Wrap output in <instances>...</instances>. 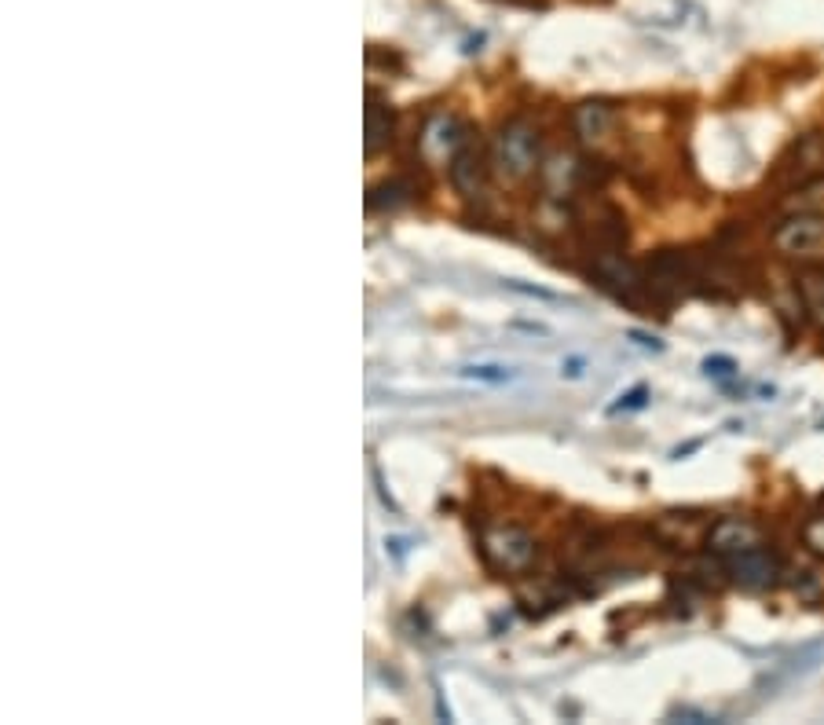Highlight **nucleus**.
Listing matches in <instances>:
<instances>
[{"label":"nucleus","instance_id":"f257e3e1","mask_svg":"<svg viewBox=\"0 0 824 725\" xmlns=\"http://www.w3.org/2000/svg\"><path fill=\"white\" fill-rule=\"evenodd\" d=\"M543 143L539 132L524 121H509L495 140V166L506 172V177H528L539 166Z\"/></svg>","mask_w":824,"mask_h":725},{"label":"nucleus","instance_id":"f03ea898","mask_svg":"<svg viewBox=\"0 0 824 725\" xmlns=\"http://www.w3.org/2000/svg\"><path fill=\"white\" fill-rule=\"evenodd\" d=\"M480 554L495 572H524L535 557V543L528 532L517 528V524H506V528H495L484 535Z\"/></svg>","mask_w":824,"mask_h":725},{"label":"nucleus","instance_id":"7ed1b4c3","mask_svg":"<svg viewBox=\"0 0 824 725\" xmlns=\"http://www.w3.org/2000/svg\"><path fill=\"white\" fill-rule=\"evenodd\" d=\"M773 246L777 254L792 257V260H810L824 249V217L817 212H798V217H788L773 231Z\"/></svg>","mask_w":824,"mask_h":725},{"label":"nucleus","instance_id":"20e7f679","mask_svg":"<svg viewBox=\"0 0 824 725\" xmlns=\"http://www.w3.org/2000/svg\"><path fill=\"white\" fill-rule=\"evenodd\" d=\"M722 568H726L729 579L741 583L744 590H770V586H777L781 579V557L773 554L770 546H752V549H744V554L726 557Z\"/></svg>","mask_w":824,"mask_h":725},{"label":"nucleus","instance_id":"39448f33","mask_svg":"<svg viewBox=\"0 0 824 725\" xmlns=\"http://www.w3.org/2000/svg\"><path fill=\"white\" fill-rule=\"evenodd\" d=\"M704 546L711 549V557L726 560L752 546H763V532H758V524L744 520V517H718V520H711Z\"/></svg>","mask_w":824,"mask_h":725},{"label":"nucleus","instance_id":"423d86ee","mask_svg":"<svg viewBox=\"0 0 824 725\" xmlns=\"http://www.w3.org/2000/svg\"><path fill=\"white\" fill-rule=\"evenodd\" d=\"M451 183L458 195L466 198H477L484 195V183H488V161H484V155L477 151L473 143H461L458 151L451 155Z\"/></svg>","mask_w":824,"mask_h":725},{"label":"nucleus","instance_id":"0eeeda50","mask_svg":"<svg viewBox=\"0 0 824 725\" xmlns=\"http://www.w3.org/2000/svg\"><path fill=\"white\" fill-rule=\"evenodd\" d=\"M795 294L806 319L824 330V265H803L795 271Z\"/></svg>","mask_w":824,"mask_h":725},{"label":"nucleus","instance_id":"6e6552de","mask_svg":"<svg viewBox=\"0 0 824 725\" xmlns=\"http://www.w3.org/2000/svg\"><path fill=\"white\" fill-rule=\"evenodd\" d=\"M393 129H396L393 107H385V99L370 89L367 92V158H374L381 147L393 143Z\"/></svg>","mask_w":824,"mask_h":725},{"label":"nucleus","instance_id":"1a4fd4ad","mask_svg":"<svg viewBox=\"0 0 824 725\" xmlns=\"http://www.w3.org/2000/svg\"><path fill=\"white\" fill-rule=\"evenodd\" d=\"M576 132L586 143H602L612 132V107L608 103H583L576 110Z\"/></svg>","mask_w":824,"mask_h":725},{"label":"nucleus","instance_id":"9d476101","mask_svg":"<svg viewBox=\"0 0 824 725\" xmlns=\"http://www.w3.org/2000/svg\"><path fill=\"white\" fill-rule=\"evenodd\" d=\"M410 187L407 180H385V183H378L370 191V198H367V209H381V206H389V209H396V206H404V202H410Z\"/></svg>","mask_w":824,"mask_h":725},{"label":"nucleus","instance_id":"9b49d317","mask_svg":"<svg viewBox=\"0 0 824 725\" xmlns=\"http://www.w3.org/2000/svg\"><path fill=\"white\" fill-rule=\"evenodd\" d=\"M803 543H806L810 554H817V557L824 560V514L810 517V520L803 524Z\"/></svg>","mask_w":824,"mask_h":725},{"label":"nucleus","instance_id":"f8f14e48","mask_svg":"<svg viewBox=\"0 0 824 725\" xmlns=\"http://www.w3.org/2000/svg\"><path fill=\"white\" fill-rule=\"evenodd\" d=\"M461 378H473V381H488V385H506L514 374L503 370V367H466L461 370Z\"/></svg>","mask_w":824,"mask_h":725},{"label":"nucleus","instance_id":"ddd939ff","mask_svg":"<svg viewBox=\"0 0 824 725\" xmlns=\"http://www.w3.org/2000/svg\"><path fill=\"white\" fill-rule=\"evenodd\" d=\"M704 374L707 378H733L736 374V362L733 359H726V356H711V359H704Z\"/></svg>","mask_w":824,"mask_h":725},{"label":"nucleus","instance_id":"4468645a","mask_svg":"<svg viewBox=\"0 0 824 725\" xmlns=\"http://www.w3.org/2000/svg\"><path fill=\"white\" fill-rule=\"evenodd\" d=\"M619 399H623V404L612 407V415H619V410H642L645 399H648V389H645V385H638V389L627 393V396H619Z\"/></svg>","mask_w":824,"mask_h":725}]
</instances>
